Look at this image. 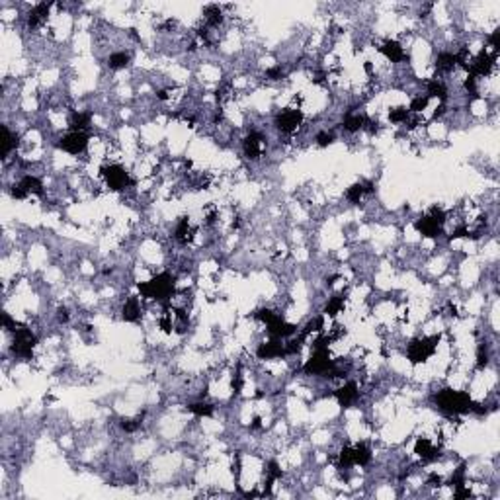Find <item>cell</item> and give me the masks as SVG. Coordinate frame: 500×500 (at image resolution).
<instances>
[{
  "mask_svg": "<svg viewBox=\"0 0 500 500\" xmlns=\"http://www.w3.org/2000/svg\"><path fill=\"white\" fill-rule=\"evenodd\" d=\"M438 409L448 414H467L473 411V399L465 391H453V389H444L440 391L436 397Z\"/></svg>",
  "mask_w": 500,
  "mask_h": 500,
  "instance_id": "obj_1",
  "label": "cell"
},
{
  "mask_svg": "<svg viewBox=\"0 0 500 500\" xmlns=\"http://www.w3.org/2000/svg\"><path fill=\"white\" fill-rule=\"evenodd\" d=\"M174 286H176L174 277L168 274V272H164V274L154 275L152 279L145 282V284H139L137 288H139V293L143 297H147V299L166 301L172 297Z\"/></svg>",
  "mask_w": 500,
  "mask_h": 500,
  "instance_id": "obj_2",
  "label": "cell"
},
{
  "mask_svg": "<svg viewBox=\"0 0 500 500\" xmlns=\"http://www.w3.org/2000/svg\"><path fill=\"white\" fill-rule=\"evenodd\" d=\"M438 342H440V334L434 336H422V338H414L413 342L409 344L407 348V356L411 363H424L428 358H432L436 354Z\"/></svg>",
  "mask_w": 500,
  "mask_h": 500,
  "instance_id": "obj_3",
  "label": "cell"
},
{
  "mask_svg": "<svg viewBox=\"0 0 500 500\" xmlns=\"http://www.w3.org/2000/svg\"><path fill=\"white\" fill-rule=\"evenodd\" d=\"M446 223V213L444 209H440V207H432L428 215L424 217H420L414 227H416V231L422 235V237H428V238H436L440 233H442V225Z\"/></svg>",
  "mask_w": 500,
  "mask_h": 500,
  "instance_id": "obj_4",
  "label": "cell"
},
{
  "mask_svg": "<svg viewBox=\"0 0 500 500\" xmlns=\"http://www.w3.org/2000/svg\"><path fill=\"white\" fill-rule=\"evenodd\" d=\"M336 365L334 362L330 360V354H328V348H315L312 356L307 360L305 363V373H312V375H328Z\"/></svg>",
  "mask_w": 500,
  "mask_h": 500,
  "instance_id": "obj_5",
  "label": "cell"
},
{
  "mask_svg": "<svg viewBox=\"0 0 500 500\" xmlns=\"http://www.w3.org/2000/svg\"><path fill=\"white\" fill-rule=\"evenodd\" d=\"M102 176L106 178V184L113 192H121L125 188H129L133 184V180L129 178V174L125 172L123 166L119 164H110V166H102Z\"/></svg>",
  "mask_w": 500,
  "mask_h": 500,
  "instance_id": "obj_6",
  "label": "cell"
},
{
  "mask_svg": "<svg viewBox=\"0 0 500 500\" xmlns=\"http://www.w3.org/2000/svg\"><path fill=\"white\" fill-rule=\"evenodd\" d=\"M36 344H38V338H36V334L29 328H16V334H14V342H12V352L16 356H20V358H32Z\"/></svg>",
  "mask_w": 500,
  "mask_h": 500,
  "instance_id": "obj_7",
  "label": "cell"
},
{
  "mask_svg": "<svg viewBox=\"0 0 500 500\" xmlns=\"http://www.w3.org/2000/svg\"><path fill=\"white\" fill-rule=\"evenodd\" d=\"M496 55L498 53H488L487 49H483L479 55H477L473 63H469V75L477 76H487L490 75L494 63H496Z\"/></svg>",
  "mask_w": 500,
  "mask_h": 500,
  "instance_id": "obj_8",
  "label": "cell"
},
{
  "mask_svg": "<svg viewBox=\"0 0 500 500\" xmlns=\"http://www.w3.org/2000/svg\"><path fill=\"white\" fill-rule=\"evenodd\" d=\"M303 121V112L295 110V108H289L286 112L277 113L275 117V127L282 131V133H293Z\"/></svg>",
  "mask_w": 500,
  "mask_h": 500,
  "instance_id": "obj_9",
  "label": "cell"
},
{
  "mask_svg": "<svg viewBox=\"0 0 500 500\" xmlns=\"http://www.w3.org/2000/svg\"><path fill=\"white\" fill-rule=\"evenodd\" d=\"M86 145H88V135L84 131H73L67 137H63L61 143H59V147L63 150H67V152H71V154L82 152V150L86 149Z\"/></svg>",
  "mask_w": 500,
  "mask_h": 500,
  "instance_id": "obj_10",
  "label": "cell"
},
{
  "mask_svg": "<svg viewBox=\"0 0 500 500\" xmlns=\"http://www.w3.org/2000/svg\"><path fill=\"white\" fill-rule=\"evenodd\" d=\"M258 358L260 360H272V358H282L286 356V344H282L277 338L270 340V342H264L258 346Z\"/></svg>",
  "mask_w": 500,
  "mask_h": 500,
  "instance_id": "obj_11",
  "label": "cell"
},
{
  "mask_svg": "<svg viewBox=\"0 0 500 500\" xmlns=\"http://www.w3.org/2000/svg\"><path fill=\"white\" fill-rule=\"evenodd\" d=\"M334 397H336L338 404L342 407V409H348L350 404H354L358 397H360V391H358V385L356 383H346V385H342L340 389H336V393H334Z\"/></svg>",
  "mask_w": 500,
  "mask_h": 500,
  "instance_id": "obj_12",
  "label": "cell"
},
{
  "mask_svg": "<svg viewBox=\"0 0 500 500\" xmlns=\"http://www.w3.org/2000/svg\"><path fill=\"white\" fill-rule=\"evenodd\" d=\"M295 330H297V326L286 323L282 317H277L274 323L268 325V334L272 338H288L291 334H295Z\"/></svg>",
  "mask_w": 500,
  "mask_h": 500,
  "instance_id": "obj_13",
  "label": "cell"
},
{
  "mask_svg": "<svg viewBox=\"0 0 500 500\" xmlns=\"http://www.w3.org/2000/svg\"><path fill=\"white\" fill-rule=\"evenodd\" d=\"M414 453L418 457H422L424 461H432V459H436L438 455H440V450H438L428 438H418L416 444H414Z\"/></svg>",
  "mask_w": 500,
  "mask_h": 500,
  "instance_id": "obj_14",
  "label": "cell"
},
{
  "mask_svg": "<svg viewBox=\"0 0 500 500\" xmlns=\"http://www.w3.org/2000/svg\"><path fill=\"white\" fill-rule=\"evenodd\" d=\"M242 149H244L246 159L256 161L260 157V152H262V135L260 133H250L248 137L242 141Z\"/></svg>",
  "mask_w": 500,
  "mask_h": 500,
  "instance_id": "obj_15",
  "label": "cell"
},
{
  "mask_svg": "<svg viewBox=\"0 0 500 500\" xmlns=\"http://www.w3.org/2000/svg\"><path fill=\"white\" fill-rule=\"evenodd\" d=\"M379 49H381V53H383L391 63H400V61H404V57H407V53H404V49L400 47L399 41H393V39L385 41Z\"/></svg>",
  "mask_w": 500,
  "mask_h": 500,
  "instance_id": "obj_16",
  "label": "cell"
},
{
  "mask_svg": "<svg viewBox=\"0 0 500 500\" xmlns=\"http://www.w3.org/2000/svg\"><path fill=\"white\" fill-rule=\"evenodd\" d=\"M49 8H51V2H41V4H38L29 12V16H27V25L29 27H38L41 22H45L47 16H49Z\"/></svg>",
  "mask_w": 500,
  "mask_h": 500,
  "instance_id": "obj_17",
  "label": "cell"
},
{
  "mask_svg": "<svg viewBox=\"0 0 500 500\" xmlns=\"http://www.w3.org/2000/svg\"><path fill=\"white\" fill-rule=\"evenodd\" d=\"M139 317H141L139 299L137 297H129V299L125 301L123 309H121V319L127 321V323H135V321H139Z\"/></svg>",
  "mask_w": 500,
  "mask_h": 500,
  "instance_id": "obj_18",
  "label": "cell"
},
{
  "mask_svg": "<svg viewBox=\"0 0 500 500\" xmlns=\"http://www.w3.org/2000/svg\"><path fill=\"white\" fill-rule=\"evenodd\" d=\"M176 238L182 242V244H188L192 238H194V229L190 227V217H182L178 221V227H176Z\"/></svg>",
  "mask_w": 500,
  "mask_h": 500,
  "instance_id": "obj_19",
  "label": "cell"
},
{
  "mask_svg": "<svg viewBox=\"0 0 500 500\" xmlns=\"http://www.w3.org/2000/svg\"><path fill=\"white\" fill-rule=\"evenodd\" d=\"M373 188H371V182H358V184H354V186L348 188V192H346V198L348 201L352 203H358V201L362 200V196L365 192H371Z\"/></svg>",
  "mask_w": 500,
  "mask_h": 500,
  "instance_id": "obj_20",
  "label": "cell"
},
{
  "mask_svg": "<svg viewBox=\"0 0 500 500\" xmlns=\"http://www.w3.org/2000/svg\"><path fill=\"white\" fill-rule=\"evenodd\" d=\"M365 123H367V117H365V115H360V113H348V115L344 117V129L350 131V133H356V131L363 129Z\"/></svg>",
  "mask_w": 500,
  "mask_h": 500,
  "instance_id": "obj_21",
  "label": "cell"
},
{
  "mask_svg": "<svg viewBox=\"0 0 500 500\" xmlns=\"http://www.w3.org/2000/svg\"><path fill=\"white\" fill-rule=\"evenodd\" d=\"M16 145H18V137L6 125H2V157H8V152L16 149Z\"/></svg>",
  "mask_w": 500,
  "mask_h": 500,
  "instance_id": "obj_22",
  "label": "cell"
},
{
  "mask_svg": "<svg viewBox=\"0 0 500 500\" xmlns=\"http://www.w3.org/2000/svg\"><path fill=\"white\" fill-rule=\"evenodd\" d=\"M20 186L24 188L27 194H36V196H43V184L39 182L36 176H24L20 180Z\"/></svg>",
  "mask_w": 500,
  "mask_h": 500,
  "instance_id": "obj_23",
  "label": "cell"
},
{
  "mask_svg": "<svg viewBox=\"0 0 500 500\" xmlns=\"http://www.w3.org/2000/svg\"><path fill=\"white\" fill-rule=\"evenodd\" d=\"M457 63H455V55L453 53H448V51H444V53H440L436 59V69L438 71H444V73H450L453 71V67H455Z\"/></svg>",
  "mask_w": 500,
  "mask_h": 500,
  "instance_id": "obj_24",
  "label": "cell"
},
{
  "mask_svg": "<svg viewBox=\"0 0 500 500\" xmlns=\"http://www.w3.org/2000/svg\"><path fill=\"white\" fill-rule=\"evenodd\" d=\"M277 479H282V469H279L277 461H270L268 463V481H266V487H264V496L272 492V483L277 481Z\"/></svg>",
  "mask_w": 500,
  "mask_h": 500,
  "instance_id": "obj_25",
  "label": "cell"
},
{
  "mask_svg": "<svg viewBox=\"0 0 500 500\" xmlns=\"http://www.w3.org/2000/svg\"><path fill=\"white\" fill-rule=\"evenodd\" d=\"M371 461V450L365 444H358L354 448V465H367Z\"/></svg>",
  "mask_w": 500,
  "mask_h": 500,
  "instance_id": "obj_26",
  "label": "cell"
},
{
  "mask_svg": "<svg viewBox=\"0 0 500 500\" xmlns=\"http://www.w3.org/2000/svg\"><path fill=\"white\" fill-rule=\"evenodd\" d=\"M203 16H205V22L207 25H219L223 22V12H221V8L219 6H205V10H203Z\"/></svg>",
  "mask_w": 500,
  "mask_h": 500,
  "instance_id": "obj_27",
  "label": "cell"
},
{
  "mask_svg": "<svg viewBox=\"0 0 500 500\" xmlns=\"http://www.w3.org/2000/svg\"><path fill=\"white\" fill-rule=\"evenodd\" d=\"M323 326H325V319L323 317H315V319H311L309 323H307V326L301 330V340L305 342V338L309 336L311 332H321L323 330Z\"/></svg>",
  "mask_w": 500,
  "mask_h": 500,
  "instance_id": "obj_28",
  "label": "cell"
},
{
  "mask_svg": "<svg viewBox=\"0 0 500 500\" xmlns=\"http://www.w3.org/2000/svg\"><path fill=\"white\" fill-rule=\"evenodd\" d=\"M88 125H90V113H73V117H71V129L73 131H84Z\"/></svg>",
  "mask_w": 500,
  "mask_h": 500,
  "instance_id": "obj_29",
  "label": "cell"
},
{
  "mask_svg": "<svg viewBox=\"0 0 500 500\" xmlns=\"http://www.w3.org/2000/svg\"><path fill=\"white\" fill-rule=\"evenodd\" d=\"M342 309H344V295H334V297H330L328 303H326L325 312L328 317H336Z\"/></svg>",
  "mask_w": 500,
  "mask_h": 500,
  "instance_id": "obj_30",
  "label": "cell"
},
{
  "mask_svg": "<svg viewBox=\"0 0 500 500\" xmlns=\"http://www.w3.org/2000/svg\"><path fill=\"white\" fill-rule=\"evenodd\" d=\"M108 65H110V69H125L127 65H129V55L123 53V51H119V53H113L110 55V59H108Z\"/></svg>",
  "mask_w": 500,
  "mask_h": 500,
  "instance_id": "obj_31",
  "label": "cell"
},
{
  "mask_svg": "<svg viewBox=\"0 0 500 500\" xmlns=\"http://www.w3.org/2000/svg\"><path fill=\"white\" fill-rule=\"evenodd\" d=\"M446 86L440 82V80H430L428 82V96L430 98H440V100H444L446 98Z\"/></svg>",
  "mask_w": 500,
  "mask_h": 500,
  "instance_id": "obj_32",
  "label": "cell"
},
{
  "mask_svg": "<svg viewBox=\"0 0 500 500\" xmlns=\"http://www.w3.org/2000/svg\"><path fill=\"white\" fill-rule=\"evenodd\" d=\"M352 465H354V448H342L340 455H338V467L348 469Z\"/></svg>",
  "mask_w": 500,
  "mask_h": 500,
  "instance_id": "obj_33",
  "label": "cell"
},
{
  "mask_svg": "<svg viewBox=\"0 0 500 500\" xmlns=\"http://www.w3.org/2000/svg\"><path fill=\"white\" fill-rule=\"evenodd\" d=\"M409 108H404V106H399V108H393L391 112H389V119L393 121V123H400V121H407L409 119Z\"/></svg>",
  "mask_w": 500,
  "mask_h": 500,
  "instance_id": "obj_34",
  "label": "cell"
},
{
  "mask_svg": "<svg viewBox=\"0 0 500 500\" xmlns=\"http://www.w3.org/2000/svg\"><path fill=\"white\" fill-rule=\"evenodd\" d=\"M188 409H190V413H194L196 416H211L213 414V407L209 402H194Z\"/></svg>",
  "mask_w": 500,
  "mask_h": 500,
  "instance_id": "obj_35",
  "label": "cell"
},
{
  "mask_svg": "<svg viewBox=\"0 0 500 500\" xmlns=\"http://www.w3.org/2000/svg\"><path fill=\"white\" fill-rule=\"evenodd\" d=\"M428 104H430V96H428V94H426V96H418V98H414V100L411 102L409 112H414V113L424 112L426 108H428Z\"/></svg>",
  "mask_w": 500,
  "mask_h": 500,
  "instance_id": "obj_36",
  "label": "cell"
},
{
  "mask_svg": "<svg viewBox=\"0 0 500 500\" xmlns=\"http://www.w3.org/2000/svg\"><path fill=\"white\" fill-rule=\"evenodd\" d=\"M141 422H143V416H137V418H127V420H121V430L125 432H135L141 428Z\"/></svg>",
  "mask_w": 500,
  "mask_h": 500,
  "instance_id": "obj_37",
  "label": "cell"
},
{
  "mask_svg": "<svg viewBox=\"0 0 500 500\" xmlns=\"http://www.w3.org/2000/svg\"><path fill=\"white\" fill-rule=\"evenodd\" d=\"M256 319L266 323V325H270V323H274L277 319V315L274 311H270V309H260V311H256Z\"/></svg>",
  "mask_w": 500,
  "mask_h": 500,
  "instance_id": "obj_38",
  "label": "cell"
},
{
  "mask_svg": "<svg viewBox=\"0 0 500 500\" xmlns=\"http://www.w3.org/2000/svg\"><path fill=\"white\" fill-rule=\"evenodd\" d=\"M332 141H334V135H332V133H326V131H323V133H319V135H317V143H319V147H328V145H332Z\"/></svg>",
  "mask_w": 500,
  "mask_h": 500,
  "instance_id": "obj_39",
  "label": "cell"
},
{
  "mask_svg": "<svg viewBox=\"0 0 500 500\" xmlns=\"http://www.w3.org/2000/svg\"><path fill=\"white\" fill-rule=\"evenodd\" d=\"M10 196H12L14 200H25V198H27V192H25L20 184H14V186L10 188Z\"/></svg>",
  "mask_w": 500,
  "mask_h": 500,
  "instance_id": "obj_40",
  "label": "cell"
},
{
  "mask_svg": "<svg viewBox=\"0 0 500 500\" xmlns=\"http://www.w3.org/2000/svg\"><path fill=\"white\" fill-rule=\"evenodd\" d=\"M266 76H268L270 80H279V78L284 76V71H282V67H272V69L266 71Z\"/></svg>",
  "mask_w": 500,
  "mask_h": 500,
  "instance_id": "obj_41",
  "label": "cell"
},
{
  "mask_svg": "<svg viewBox=\"0 0 500 500\" xmlns=\"http://www.w3.org/2000/svg\"><path fill=\"white\" fill-rule=\"evenodd\" d=\"M498 38H500V29L496 27V29H494V32H492V34L488 36V43H490V47L496 51V53H498V47H500Z\"/></svg>",
  "mask_w": 500,
  "mask_h": 500,
  "instance_id": "obj_42",
  "label": "cell"
},
{
  "mask_svg": "<svg viewBox=\"0 0 500 500\" xmlns=\"http://www.w3.org/2000/svg\"><path fill=\"white\" fill-rule=\"evenodd\" d=\"M455 488V498H471V490L465 487V485H459V487H453Z\"/></svg>",
  "mask_w": 500,
  "mask_h": 500,
  "instance_id": "obj_43",
  "label": "cell"
},
{
  "mask_svg": "<svg viewBox=\"0 0 500 500\" xmlns=\"http://www.w3.org/2000/svg\"><path fill=\"white\" fill-rule=\"evenodd\" d=\"M465 237H471V231L467 227H457L450 235V238H465Z\"/></svg>",
  "mask_w": 500,
  "mask_h": 500,
  "instance_id": "obj_44",
  "label": "cell"
},
{
  "mask_svg": "<svg viewBox=\"0 0 500 500\" xmlns=\"http://www.w3.org/2000/svg\"><path fill=\"white\" fill-rule=\"evenodd\" d=\"M487 363H488L487 352H485V348H481V350H479V358H477V367H479V369H483Z\"/></svg>",
  "mask_w": 500,
  "mask_h": 500,
  "instance_id": "obj_45",
  "label": "cell"
},
{
  "mask_svg": "<svg viewBox=\"0 0 500 500\" xmlns=\"http://www.w3.org/2000/svg\"><path fill=\"white\" fill-rule=\"evenodd\" d=\"M161 328H163V332H166V334L172 332V321H170L168 315H164L163 319H161Z\"/></svg>",
  "mask_w": 500,
  "mask_h": 500,
  "instance_id": "obj_46",
  "label": "cell"
},
{
  "mask_svg": "<svg viewBox=\"0 0 500 500\" xmlns=\"http://www.w3.org/2000/svg\"><path fill=\"white\" fill-rule=\"evenodd\" d=\"M465 88H467L469 92H473V94L477 92V78L473 75L467 76V80H465Z\"/></svg>",
  "mask_w": 500,
  "mask_h": 500,
  "instance_id": "obj_47",
  "label": "cell"
},
{
  "mask_svg": "<svg viewBox=\"0 0 500 500\" xmlns=\"http://www.w3.org/2000/svg\"><path fill=\"white\" fill-rule=\"evenodd\" d=\"M240 389H242V377H240V373H237L235 377H233V393L238 395V393H240Z\"/></svg>",
  "mask_w": 500,
  "mask_h": 500,
  "instance_id": "obj_48",
  "label": "cell"
},
{
  "mask_svg": "<svg viewBox=\"0 0 500 500\" xmlns=\"http://www.w3.org/2000/svg\"><path fill=\"white\" fill-rule=\"evenodd\" d=\"M57 319H59V323H67V321H69V311H67L65 307H61V309L57 311Z\"/></svg>",
  "mask_w": 500,
  "mask_h": 500,
  "instance_id": "obj_49",
  "label": "cell"
},
{
  "mask_svg": "<svg viewBox=\"0 0 500 500\" xmlns=\"http://www.w3.org/2000/svg\"><path fill=\"white\" fill-rule=\"evenodd\" d=\"M428 485H430V487H440V485H442V477L430 475V479H428Z\"/></svg>",
  "mask_w": 500,
  "mask_h": 500,
  "instance_id": "obj_50",
  "label": "cell"
},
{
  "mask_svg": "<svg viewBox=\"0 0 500 500\" xmlns=\"http://www.w3.org/2000/svg\"><path fill=\"white\" fill-rule=\"evenodd\" d=\"M2 323H4V328H8V330L12 328V319H10V315H8V312H4V315H2Z\"/></svg>",
  "mask_w": 500,
  "mask_h": 500,
  "instance_id": "obj_51",
  "label": "cell"
},
{
  "mask_svg": "<svg viewBox=\"0 0 500 500\" xmlns=\"http://www.w3.org/2000/svg\"><path fill=\"white\" fill-rule=\"evenodd\" d=\"M260 422H262V420H260V418H258V416H256V418H254V420H252V424H250V428H252V430H258V428H260V426H262V424H260Z\"/></svg>",
  "mask_w": 500,
  "mask_h": 500,
  "instance_id": "obj_52",
  "label": "cell"
},
{
  "mask_svg": "<svg viewBox=\"0 0 500 500\" xmlns=\"http://www.w3.org/2000/svg\"><path fill=\"white\" fill-rule=\"evenodd\" d=\"M157 98H159V100H166V98H168V90H159Z\"/></svg>",
  "mask_w": 500,
  "mask_h": 500,
  "instance_id": "obj_53",
  "label": "cell"
},
{
  "mask_svg": "<svg viewBox=\"0 0 500 500\" xmlns=\"http://www.w3.org/2000/svg\"><path fill=\"white\" fill-rule=\"evenodd\" d=\"M363 67H365V71H367V73H371V63L367 61L365 65H363Z\"/></svg>",
  "mask_w": 500,
  "mask_h": 500,
  "instance_id": "obj_54",
  "label": "cell"
}]
</instances>
